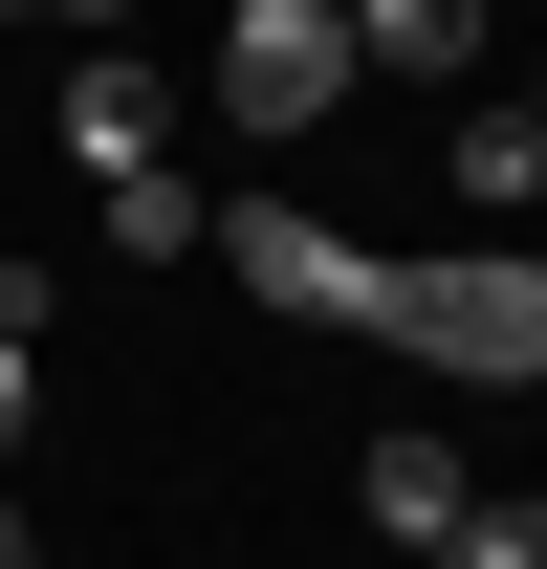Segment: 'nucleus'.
<instances>
[{"label": "nucleus", "mask_w": 547, "mask_h": 569, "mask_svg": "<svg viewBox=\"0 0 547 569\" xmlns=\"http://www.w3.org/2000/svg\"><path fill=\"white\" fill-rule=\"evenodd\" d=\"M372 329L438 372H547V263H372Z\"/></svg>", "instance_id": "1"}, {"label": "nucleus", "mask_w": 547, "mask_h": 569, "mask_svg": "<svg viewBox=\"0 0 547 569\" xmlns=\"http://www.w3.org/2000/svg\"><path fill=\"white\" fill-rule=\"evenodd\" d=\"M350 88H372V67H350L329 0H241V22H219V110H263V132H329Z\"/></svg>", "instance_id": "2"}, {"label": "nucleus", "mask_w": 547, "mask_h": 569, "mask_svg": "<svg viewBox=\"0 0 547 569\" xmlns=\"http://www.w3.org/2000/svg\"><path fill=\"white\" fill-rule=\"evenodd\" d=\"M198 241H219L241 284H263V307H307V329H372V263H350L329 219H285V198H241V219H198Z\"/></svg>", "instance_id": "3"}, {"label": "nucleus", "mask_w": 547, "mask_h": 569, "mask_svg": "<svg viewBox=\"0 0 547 569\" xmlns=\"http://www.w3.org/2000/svg\"><path fill=\"white\" fill-rule=\"evenodd\" d=\"M67 153H88V176H153V153H176V88H153L132 44H88V67H67Z\"/></svg>", "instance_id": "4"}, {"label": "nucleus", "mask_w": 547, "mask_h": 569, "mask_svg": "<svg viewBox=\"0 0 547 569\" xmlns=\"http://www.w3.org/2000/svg\"><path fill=\"white\" fill-rule=\"evenodd\" d=\"M350 67H395V88H460V67H481V0H350Z\"/></svg>", "instance_id": "5"}, {"label": "nucleus", "mask_w": 547, "mask_h": 569, "mask_svg": "<svg viewBox=\"0 0 547 569\" xmlns=\"http://www.w3.org/2000/svg\"><path fill=\"white\" fill-rule=\"evenodd\" d=\"M460 503H481V460H460V438H372V526H395V548H438Z\"/></svg>", "instance_id": "6"}, {"label": "nucleus", "mask_w": 547, "mask_h": 569, "mask_svg": "<svg viewBox=\"0 0 547 569\" xmlns=\"http://www.w3.org/2000/svg\"><path fill=\"white\" fill-rule=\"evenodd\" d=\"M88 198H110V263H198V176H176V153H153V176H88Z\"/></svg>", "instance_id": "7"}, {"label": "nucleus", "mask_w": 547, "mask_h": 569, "mask_svg": "<svg viewBox=\"0 0 547 569\" xmlns=\"http://www.w3.org/2000/svg\"><path fill=\"white\" fill-rule=\"evenodd\" d=\"M460 198H481V219L547 198V110H460Z\"/></svg>", "instance_id": "8"}, {"label": "nucleus", "mask_w": 547, "mask_h": 569, "mask_svg": "<svg viewBox=\"0 0 547 569\" xmlns=\"http://www.w3.org/2000/svg\"><path fill=\"white\" fill-rule=\"evenodd\" d=\"M438 569H547V503H504V482H481L460 526H438Z\"/></svg>", "instance_id": "9"}, {"label": "nucleus", "mask_w": 547, "mask_h": 569, "mask_svg": "<svg viewBox=\"0 0 547 569\" xmlns=\"http://www.w3.org/2000/svg\"><path fill=\"white\" fill-rule=\"evenodd\" d=\"M22 417H44V395H22V329H0V460H22Z\"/></svg>", "instance_id": "10"}, {"label": "nucleus", "mask_w": 547, "mask_h": 569, "mask_svg": "<svg viewBox=\"0 0 547 569\" xmlns=\"http://www.w3.org/2000/svg\"><path fill=\"white\" fill-rule=\"evenodd\" d=\"M22 22H88V44H110V22H132V0H22Z\"/></svg>", "instance_id": "11"}, {"label": "nucleus", "mask_w": 547, "mask_h": 569, "mask_svg": "<svg viewBox=\"0 0 547 569\" xmlns=\"http://www.w3.org/2000/svg\"><path fill=\"white\" fill-rule=\"evenodd\" d=\"M0 569H22V503H0Z\"/></svg>", "instance_id": "12"}, {"label": "nucleus", "mask_w": 547, "mask_h": 569, "mask_svg": "<svg viewBox=\"0 0 547 569\" xmlns=\"http://www.w3.org/2000/svg\"><path fill=\"white\" fill-rule=\"evenodd\" d=\"M329 22H350V0H329Z\"/></svg>", "instance_id": "13"}]
</instances>
